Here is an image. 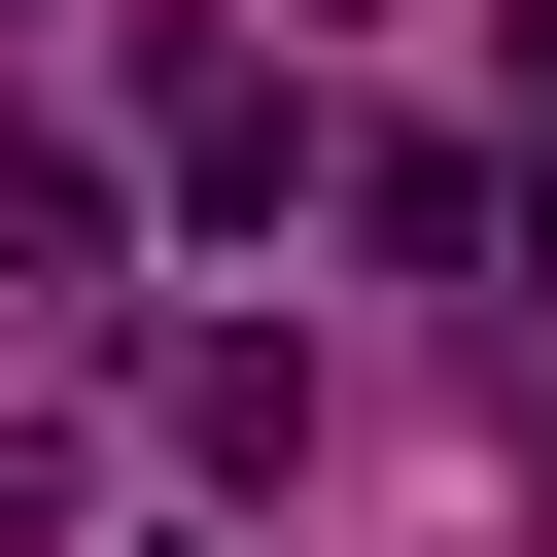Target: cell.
<instances>
[{
	"label": "cell",
	"instance_id": "cell-1",
	"mask_svg": "<svg viewBox=\"0 0 557 557\" xmlns=\"http://www.w3.org/2000/svg\"><path fill=\"white\" fill-rule=\"evenodd\" d=\"M104 244H139V209H104V139H70V104H0V313H104Z\"/></svg>",
	"mask_w": 557,
	"mask_h": 557
},
{
	"label": "cell",
	"instance_id": "cell-2",
	"mask_svg": "<svg viewBox=\"0 0 557 557\" xmlns=\"http://www.w3.org/2000/svg\"><path fill=\"white\" fill-rule=\"evenodd\" d=\"M0 557H70V418H0Z\"/></svg>",
	"mask_w": 557,
	"mask_h": 557
}]
</instances>
